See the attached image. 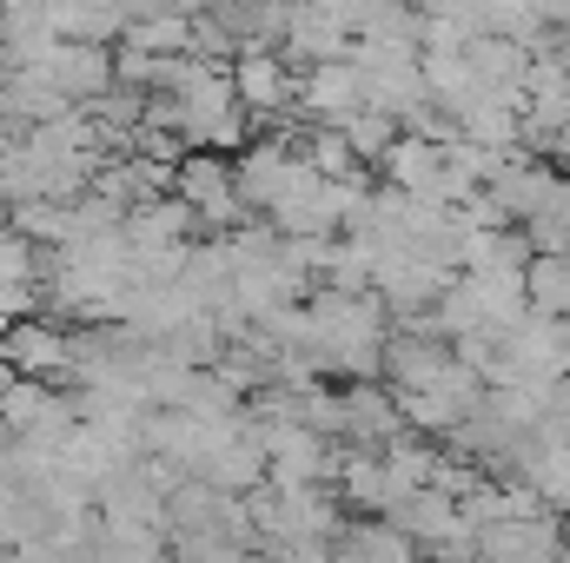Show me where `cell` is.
<instances>
[{
  "label": "cell",
  "instance_id": "1",
  "mask_svg": "<svg viewBox=\"0 0 570 563\" xmlns=\"http://www.w3.org/2000/svg\"><path fill=\"white\" fill-rule=\"evenodd\" d=\"M173 199L199 219V233L226 239L246 226V206H239V186H233V159L226 152H179L173 166Z\"/></svg>",
  "mask_w": 570,
  "mask_h": 563
},
{
  "label": "cell",
  "instance_id": "2",
  "mask_svg": "<svg viewBox=\"0 0 570 563\" xmlns=\"http://www.w3.org/2000/svg\"><path fill=\"white\" fill-rule=\"evenodd\" d=\"M0 431H7L13 444H47V451H60V444L80 431L73 392H60V385H33V378H13V392L0 398Z\"/></svg>",
  "mask_w": 570,
  "mask_h": 563
},
{
  "label": "cell",
  "instance_id": "3",
  "mask_svg": "<svg viewBox=\"0 0 570 563\" xmlns=\"http://www.w3.org/2000/svg\"><path fill=\"white\" fill-rule=\"evenodd\" d=\"M233 73V100L246 120H266V127H285L292 120V93H298V73L279 60V47H239L226 60Z\"/></svg>",
  "mask_w": 570,
  "mask_h": 563
},
{
  "label": "cell",
  "instance_id": "4",
  "mask_svg": "<svg viewBox=\"0 0 570 563\" xmlns=\"http://www.w3.org/2000/svg\"><path fill=\"white\" fill-rule=\"evenodd\" d=\"M0 358H7V372H13V378L60 385V392H67V372H73V332H67V325H53L47 312H33V318H20V325L0 338Z\"/></svg>",
  "mask_w": 570,
  "mask_h": 563
},
{
  "label": "cell",
  "instance_id": "5",
  "mask_svg": "<svg viewBox=\"0 0 570 563\" xmlns=\"http://www.w3.org/2000/svg\"><path fill=\"white\" fill-rule=\"evenodd\" d=\"M292 113H305V127H318V134H345V120L365 113V93H358L352 60H338V67H305V73H298V93H292Z\"/></svg>",
  "mask_w": 570,
  "mask_h": 563
},
{
  "label": "cell",
  "instance_id": "6",
  "mask_svg": "<svg viewBox=\"0 0 570 563\" xmlns=\"http://www.w3.org/2000/svg\"><path fill=\"white\" fill-rule=\"evenodd\" d=\"M67 107H94L100 93H114V47H67L53 40V53L33 67Z\"/></svg>",
  "mask_w": 570,
  "mask_h": 563
},
{
  "label": "cell",
  "instance_id": "7",
  "mask_svg": "<svg viewBox=\"0 0 570 563\" xmlns=\"http://www.w3.org/2000/svg\"><path fill=\"white\" fill-rule=\"evenodd\" d=\"M478 563H564V524L558 517H531V524H491L471 537Z\"/></svg>",
  "mask_w": 570,
  "mask_h": 563
},
{
  "label": "cell",
  "instance_id": "8",
  "mask_svg": "<svg viewBox=\"0 0 570 563\" xmlns=\"http://www.w3.org/2000/svg\"><path fill=\"white\" fill-rule=\"evenodd\" d=\"M332 563H425L385 517H352L338 537H332Z\"/></svg>",
  "mask_w": 570,
  "mask_h": 563
},
{
  "label": "cell",
  "instance_id": "9",
  "mask_svg": "<svg viewBox=\"0 0 570 563\" xmlns=\"http://www.w3.org/2000/svg\"><path fill=\"white\" fill-rule=\"evenodd\" d=\"M392 140H399V120H385V113H352V120H345V146H352L358 166H365V159L379 166Z\"/></svg>",
  "mask_w": 570,
  "mask_h": 563
},
{
  "label": "cell",
  "instance_id": "10",
  "mask_svg": "<svg viewBox=\"0 0 570 563\" xmlns=\"http://www.w3.org/2000/svg\"><path fill=\"white\" fill-rule=\"evenodd\" d=\"M33 279H40V253H33V246L7 226V213H0V292H7V285H33Z\"/></svg>",
  "mask_w": 570,
  "mask_h": 563
},
{
  "label": "cell",
  "instance_id": "11",
  "mask_svg": "<svg viewBox=\"0 0 570 563\" xmlns=\"http://www.w3.org/2000/svg\"><path fill=\"white\" fill-rule=\"evenodd\" d=\"M544 152H551L544 166H551L558 179H570V127H564V134H551V146H544Z\"/></svg>",
  "mask_w": 570,
  "mask_h": 563
},
{
  "label": "cell",
  "instance_id": "12",
  "mask_svg": "<svg viewBox=\"0 0 570 563\" xmlns=\"http://www.w3.org/2000/svg\"><path fill=\"white\" fill-rule=\"evenodd\" d=\"M558 67H564V80H570V40H558Z\"/></svg>",
  "mask_w": 570,
  "mask_h": 563
},
{
  "label": "cell",
  "instance_id": "13",
  "mask_svg": "<svg viewBox=\"0 0 570 563\" xmlns=\"http://www.w3.org/2000/svg\"><path fill=\"white\" fill-rule=\"evenodd\" d=\"M7 392H13V372H7V358H0V398H7Z\"/></svg>",
  "mask_w": 570,
  "mask_h": 563
},
{
  "label": "cell",
  "instance_id": "14",
  "mask_svg": "<svg viewBox=\"0 0 570 563\" xmlns=\"http://www.w3.org/2000/svg\"><path fill=\"white\" fill-rule=\"evenodd\" d=\"M431 563H478L471 551H451V557H431Z\"/></svg>",
  "mask_w": 570,
  "mask_h": 563
},
{
  "label": "cell",
  "instance_id": "15",
  "mask_svg": "<svg viewBox=\"0 0 570 563\" xmlns=\"http://www.w3.org/2000/svg\"><path fill=\"white\" fill-rule=\"evenodd\" d=\"M0 563H20V557H13V551H0Z\"/></svg>",
  "mask_w": 570,
  "mask_h": 563
}]
</instances>
